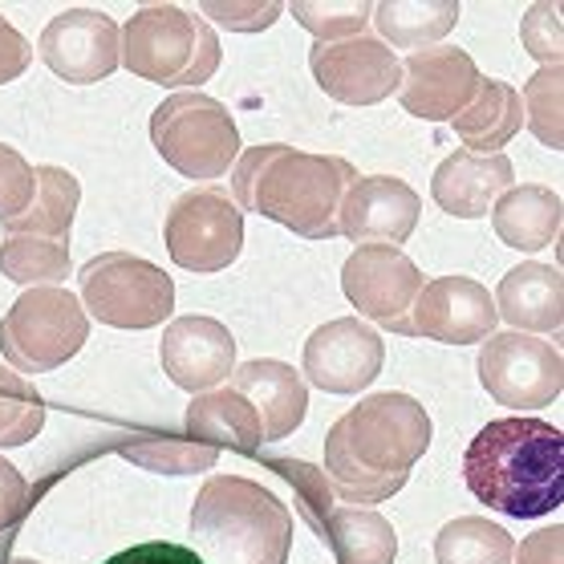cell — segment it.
<instances>
[{
	"label": "cell",
	"mask_w": 564,
	"mask_h": 564,
	"mask_svg": "<svg viewBox=\"0 0 564 564\" xmlns=\"http://www.w3.org/2000/svg\"><path fill=\"white\" fill-rule=\"evenodd\" d=\"M29 204H33V167L25 163V154L0 142V224L9 228L17 216H25Z\"/></svg>",
	"instance_id": "836d02e7"
},
{
	"label": "cell",
	"mask_w": 564,
	"mask_h": 564,
	"mask_svg": "<svg viewBox=\"0 0 564 564\" xmlns=\"http://www.w3.org/2000/svg\"><path fill=\"white\" fill-rule=\"evenodd\" d=\"M520 102H524V122L532 127V134H536L549 151H561L564 147V118H561L564 69L561 65H540L536 74L528 77Z\"/></svg>",
	"instance_id": "d6a6232c"
},
{
	"label": "cell",
	"mask_w": 564,
	"mask_h": 564,
	"mask_svg": "<svg viewBox=\"0 0 564 564\" xmlns=\"http://www.w3.org/2000/svg\"><path fill=\"white\" fill-rule=\"evenodd\" d=\"M86 337H90V313L62 284L25 289L0 317V354L21 378L62 370L86 346Z\"/></svg>",
	"instance_id": "8992f818"
},
{
	"label": "cell",
	"mask_w": 564,
	"mask_h": 564,
	"mask_svg": "<svg viewBox=\"0 0 564 564\" xmlns=\"http://www.w3.org/2000/svg\"><path fill=\"white\" fill-rule=\"evenodd\" d=\"M272 467H276V471H281L284 479H289V484L296 488V496H301V500H296V503H301V512H305L308 524L317 528V524H321V516H325V512H329V508L337 503L334 488L325 484V475L313 471L308 463H296V459H276Z\"/></svg>",
	"instance_id": "d590c367"
},
{
	"label": "cell",
	"mask_w": 564,
	"mask_h": 564,
	"mask_svg": "<svg viewBox=\"0 0 564 564\" xmlns=\"http://www.w3.org/2000/svg\"><path fill=\"white\" fill-rule=\"evenodd\" d=\"M167 252L180 269L195 276L224 272L245 248V212L236 207L228 192L219 187H199V192L180 195L163 224Z\"/></svg>",
	"instance_id": "30bf717a"
},
{
	"label": "cell",
	"mask_w": 564,
	"mask_h": 564,
	"mask_svg": "<svg viewBox=\"0 0 564 564\" xmlns=\"http://www.w3.org/2000/svg\"><path fill=\"white\" fill-rule=\"evenodd\" d=\"M0 272L17 284L41 289V284H62L69 276V240H45L29 231H9L0 245Z\"/></svg>",
	"instance_id": "f1b7e54d"
},
{
	"label": "cell",
	"mask_w": 564,
	"mask_h": 564,
	"mask_svg": "<svg viewBox=\"0 0 564 564\" xmlns=\"http://www.w3.org/2000/svg\"><path fill=\"white\" fill-rule=\"evenodd\" d=\"M317 536L329 544L337 564H394L398 532L382 512L373 508H354V503H334L321 516Z\"/></svg>",
	"instance_id": "d4e9b609"
},
{
	"label": "cell",
	"mask_w": 564,
	"mask_h": 564,
	"mask_svg": "<svg viewBox=\"0 0 564 564\" xmlns=\"http://www.w3.org/2000/svg\"><path fill=\"white\" fill-rule=\"evenodd\" d=\"M45 426V398L33 390L29 378L0 366V451L25 447Z\"/></svg>",
	"instance_id": "4dcf8cb0"
},
{
	"label": "cell",
	"mask_w": 564,
	"mask_h": 564,
	"mask_svg": "<svg viewBox=\"0 0 564 564\" xmlns=\"http://www.w3.org/2000/svg\"><path fill=\"white\" fill-rule=\"evenodd\" d=\"M192 549L204 564H289L293 512L245 475H212L192 508Z\"/></svg>",
	"instance_id": "277c9868"
},
{
	"label": "cell",
	"mask_w": 564,
	"mask_h": 564,
	"mask_svg": "<svg viewBox=\"0 0 564 564\" xmlns=\"http://www.w3.org/2000/svg\"><path fill=\"white\" fill-rule=\"evenodd\" d=\"M82 305L115 329H154L175 313V281L130 252H102L82 264Z\"/></svg>",
	"instance_id": "ba28073f"
},
{
	"label": "cell",
	"mask_w": 564,
	"mask_h": 564,
	"mask_svg": "<svg viewBox=\"0 0 564 564\" xmlns=\"http://www.w3.org/2000/svg\"><path fill=\"white\" fill-rule=\"evenodd\" d=\"M29 62H33V45L25 41V33L0 17V86H9L25 74Z\"/></svg>",
	"instance_id": "60d3db41"
},
{
	"label": "cell",
	"mask_w": 564,
	"mask_h": 564,
	"mask_svg": "<svg viewBox=\"0 0 564 564\" xmlns=\"http://www.w3.org/2000/svg\"><path fill=\"white\" fill-rule=\"evenodd\" d=\"M77 204H82V183L65 167H33V204L25 216H17L9 231H29L45 240H69Z\"/></svg>",
	"instance_id": "4316f807"
},
{
	"label": "cell",
	"mask_w": 564,
	"mask_h": 564,
	"mask_svg": "<svg viewBox=\"0 0 564 564\" xmlns=\"http://www.w3.org/2000/svg\"><path fill=\"white\" fill-rule=\"evenodd\" d=\"M122 455L130 463H139L147 471H163V475H195L216 467L219 447H207L199 438H180V435H134L130 443H122Z\"/></svg>",
	"instance_id": "f546056e"
},
{
	"label": "cell",
	"mask_w": 564,
	"mask_h": 564,
	"mask_svg": "<svg viewBox=\"0 0 564 564\" xmlns=\"http://www.w3.org/2000/svg\"><path fill=\"white\" fill-rule=\"evenodd\" d=\"M386 346L378 329H370L358 317H337L329 325L313 329L305 341L301 370L325 394H358L382 373Z\"/></svg>",
	"instance_id": "9a60e30c"
},
{
	"label": "cell",
	"mask_w": 564,
	"mask_h": 564,
	"mask_svg": "<svg viewBox=\"0 0 564 564\" xmlns=\"http://www.w3.org/2000/svg\"><path fill=\"white\" fill-rule=\"evenodd\" d=\"M13 564H41V561H13Z\"/></svg>",
	"instance_id": "b9f144b4"
},
{
	"label": "cell",
	"mask_w": 564,
	"mask_h": 564,
	"mask_svg": "<svg viewBox=\"0 0 564 564\" xmlns=\"http://www.w3.org/2000/svg\"><path fill=\"white\" fill-rule=\"evenodd\" d=\"M41 62L69 86L102 82L122 65V33L98 9H65L41 29Z\"/></svg>",
	"instance_id": "4fadbf2b"
},
{
	"label": "cell",
	"mask_w": 564,
	"mask_h": 564,
	"mask_svg": "<svg viewBox=\"0 0 564 564\" xmlns=\"http://www.w3.org/2000/svg\"><path fill=\"white\" fill-rule=\"evenodd\" d=\"M479 82H484V74H479V65L471 62L467 50H459V45H426V50L406 53L398 102L414 118L451 122L479 94Z\"/></svg>",
	"instance_id": "5bb4252c"
},
{
	"label": "cell",
	"mask_w": 564,
	"mask_h": 564,
	"mask_svg": "<svg viewBox=\"0 0 564 564\" xmlns=\"http://www.w3.org/2000/svg\"><path fill=\"white\" fill-rule=\"evenodd\" d=\"M151 142L163 163L187 180H219L240 159V130L228 106L207 94H171L154 106Z\"/></svg>",
	"instance_id": "52a82bcc"
},
{
	"label": "cell",
	"mask_w": 564,
	"mask_h": 564,
	"mask_svg": "<svg viewBox=\"0 0 564 564\" xmlns=\"http://www.w3.org/2000/svg\"><path fill=\"white\" fill-rule=\"evenodd\" d=\"M561 224L564 199L552 187H540V183H520L512 192H503L491 207V228L516 252L549 248L561 236Z\"/></svg>",
	"instance_id": "7402d4cb"
},
{
	"label": "cell",
	"mask_w": 564,
	"mask_h": 564,
	"mask_svg": "<svg viewBox=\"0 0 564 564\" xmlns=\"http://www.w3.org/2000/svg\"><path fill=\"white\" fill-rule=\"evenodd\" d=\"M231 390L257 406L260 426H264V443H276V438H289L296 426L305 423L308 411V386L305 378L284 366L276 358H252L245 366L231 370Z\"/></svg>",
	"instance_id": "ffe728a7"
},
{
	"label": "cell",
	"mask_w": 564,
	"mask_h": 564,
	"mask_svg": "<svg viewBox=\"0 0 564 564\" xmlns=\"http://www.w3.org/2000/svg\"><path fill=\"white\" fill-rule=\"evenodd\" d=\"M308 69L317 86L341 106H378L402 86V62L386 41L361 33L349 41L313 45Z\"/></svg>",
	"instance_id": "7c38bea8"
},
{
	"label": "cell",
	"mask_w": 564,
	"mask_h": 564,
	"mask_svg": "<svg viewBox=\"0 0 564 564\" xmlns=\"http://www.w3.org/2000/svg\"><path fill=\"white\" fill-rule=\"evenodd\" d=\"M419 192L394 175H361L349 183L341 212H337V231L361 245H402L419 228Z\"/></svg>",
	"instance_id": "ac0fdd59"
},
{
	"label": "cell",
	"mask_w": 564,
	"mask_h": 564,
	"mask_svg": "<svg viewBox=\"0 0 564 564\" xmlns=\"http://www.w3.org/2000/svg\"><path fill=\"white\" fill-rule=\"evenodd\" d=\"M29 508V484L9 459H0V536L25 516Z\"/></svg>",
	"instance_id": "ab89813d"
},
{
	"label": "cell",
	"mask_w": 564,
	"mask_h": 564,
	"mask_svg": "<svg viewBox=\"0 0 564 564\" xmlns=\"http://www.w3.org/2000/svg\"><path fill=\"white\" fill-rule=\"evenodd\" d=\"M159 361H163V373L180 390L207 394L219 382H228V373L236 370V337L216 317H199V313L175 317L163 329Z\"/></svg>",
	"instance_id": "e0dca14e"
},
{
	"label": "cell",
	"mask_w": 564,
	"mask_h": 564,
	"mask_svg": "<svg viewBox=\"0 0 564 564\" xmlns=\"http://www.w3.org/2000/svg\"><path fill=\"white\" fill-rule=\"evenodd\" d=\"M451 127L467 142V151L475 154H503V147L520 134L524 127V102H520V90L500 82V77H484L479 82V94H475L467 110L451 118Z\"/></svg>",
	"instance_id": "cb8c5ba5"
},
{
	"label": "cell",
	"mask_w": 564,
	"mask_h": 564,
	"mask_svg": "<svg viewBox=\"0 0 564 564\" xmlns=\"http://www.w3.org/2000/svg\"><path fill=\"white\" fill-rule=\"evenodd\" d=\"M370 25L382 33L378 41L406 45L411 53L426 50L459 25V0H382L373 4Z\"/></svg>",
	"instance_id": "484cf974"
},
{
	"label": "cell",
	"mask_w": 564,
	"mask_h": 564,
	"mask_svg": "<svg viewBox=\"0 0 564 564\" xmlns=\"http://www.w3.org/2000/svg\"><path fill=\"white\" fill-rule=\"evenodd\" d=\"M512 564H564V524L528 532L512 552Z\"/></svg>",
	"instance_id": "f35d334b"
},
{
	"label": "cell",
	"mask_w": 564,
	"mask_h": 564,
	"mask_svg": "<svg viewBox=\"0 0 564 564\" xmlns=\"http://www.w3.org/2000/svg\"><path fill=\"white\" fill-rule=\"evenodd\" d=\"M496 301L471 276H438L414 296L411 337H431L443 346H479L496 334Z\"/></svg>",
	"instance_id": "2e32d148"
},
{
	"label": "cell",
	"mask_w": 564,
	"mask_h": 564,
	"mask_svg": "<svg viewBox=\"0 0 564 564\" xmlns=\"http://www.w3.org/2000/svg\"><path fill=\"white\" fill-rule=\"evenodd\" d=\"M520 41L540 65H561V4H532L520 25Z\"/></svg>",
	"instance_id": "e575fe53"
},
{
	"label": "cell",
	"mask_w": 564,
	"mask_h": 564,
	"mask_svg": "<svg viewBox=\"0 0 564 564\" xmlns=\"http://www.w3.org/2000/svg\"><path fill=\"white\" fill-rule=\"evenodd\" d=\"M463 484L479 503L512 520H540L564 503L561 426L516 414L496 419L463 451Z\"/></svg>",
	"instance_id": "7a4b0ae2"
},
{
	"label": "cell",
	"mask_w": 564,
	"mask_h": 564,
	"mask_svg": "<svg viewBox=\"0 0 564 564\" xmlns=\"http://www.w3.org/2000/svg\"><path fill=\"white\" fill-rule=\"evenodd\" d=\"M479 382L500 406L508 411H544L552 406L564 390V358L561 349L544 341V337L528 334H491L479 341V358H475Z\"/></svg>",
	"instance_id": "9c48e42d"
},
{
	"label": "cell",
	"mask_w": 564,
	"mask_h": 564,
	"mask_svg": "<svg viewBox=\"0 0 564 564\" xmlns=\"http://www.w3.org/2000/svg\"><path fill=\"white\" fill-rule=\"evenodd\" d=\"M118 33L122 65L154 86H204L219 69V37L207 17L180 4H142Z\"/></svg>",
	"instance_id": "5b68a950"
},
{
	"label": "cell",
	"mask_w": 564,
	"mask_h": 564,
	"mask_svg": "<svg viewBox=\"0 0 564 564\" xmlns=\"http://www.w3.org/2000/svg\"><path fill=\"white\" fill-rule=\"evenodd\" d=\"M496 317H503L516 334H561L564 325V281L561 269L528 260L503 272L496 289Z\"/></svg>",
	"instance_id": "44dd1931"
},
{
	"label": "cell",
	"mask_w": 564,
	"mask_h": 564,
	"mask_svg": "<svg viewBox=\"0 0 564 564\" xmlns=\"http://www.w3.org/2000/svg\"><path fill=\"white\" fill-rule=\"evenodd\" d=\"M512 532L484 520V516H459V520L438 528L435 536L438 564H512Z\"/></svg>",
	"instance_id": "83f0119b"
},
{
	"label": "cell",
	"mask_w": 564,
	"mask_h": 564,
	"mask_svg": "<svg viewBox=\"0 0 564 564\" xmlns=\"http://www.w3.org/2000/svg\"><path fill=\"white\" fill-rule=\"evenodd\" d=\"M199 13H207L219 25L236 29V33H260L269 29L276 17L284 13L281 0H245V4H228V0H207L199 4Z\"/></svg>",
	"instance_id": "8d00e7d4"
},
{
	"label": "cell",
	"mask_w": 564,
	"mask_h": 564,
	"mask_svg": "<svg viewBox=\"0 0 564 564\" xmlns=\"http://www.w3.org/2000/svg\"><path fill=\"white\" fill-rule=\"evenodd\" d=\"M512 187L516 175L508 154H475L467 147L447 154L431 175L435 204L455 219H484L496 207V199Z\"/></svg>",
	"instance_id": "d6986e66"
},
{
	"label": "cell",
	"mask_w": 564,
	"mask_h": 564,
	"mask_svg": "<svg viewBox=\"0 0 564 564\" xmlns=\"http://www.w3.org/2000/svg\"><path fill=\"white\" fill-rule=\"evenodd\" d=\"M423 284L419 264L394 245H358L341 269V289L358 317L378 321L398 337H411V308Z\"/></svg>",
	"instance_id": "8fae6325"
},
{
	"label": "cell",
	"mask_w": 564,
	"mask_h": 564,
	"mask_svg": "<svg viewBox=\"0 0 564 564\" xmlns=\"http://www.w3.org/2000/svg\"><path fill=\"white\" fill-rule=\"evenodd\" d=\"M284 13H293L296 25L308 29L321 45H329V41L361 37L373 17V4L366 0H293V4H284Z\"/></svg>",
	"instance_id": "1f68e13d"
},
{
	"label": "cell",
	"mask_w": 564,
	"mask_h": 564,
	"mask_svg": "<svg viewBox=\"0 0 564 564\" xmlns=\"http://www.w3.org/2000/svg\"><path fill=\"white\" fill-rule=\"evenodd\" d=\"M431 447V414L402 390L361 398L325 435V484L337 500L370 508L406 488L411 467Z\"/></svg>",
	"instance_id": "6da1fadb"
},
{
	"label": "cell",
	"mask_w": 564,
	"mask_h": 564,
	"mask_svg": "<svg viewBox=\"0 0 564 564\" xmlns=\"http://www.w3.org/2000/svg\"><path fill=\"white\" fill-rule=\"evenodd\" d=\"M106 564H204L195 549H183V544H171V540H147V544H134L127 552H115Z\"/></svg>",
	"instance_id": "74e56055"
},
{
	"label": "cell",
	"mask_w": 564,
	"mask_h": 564,
	"mask_svg": "<svg viewBox=\"0 0 564 564\" xmlns=\"http://www.w3.org/2000/svg\"><path fill=\"white\" fill-rule=\"evenodd\" d=\"M183 426H187V435L207 443V447L260 451V443H264V426H260L257 406L240 390H231V386H216L207 394H195Z\"/></svg>",
	"instance_id": "603a6c76"
},
{
	"label": "cell",
	"mask_w": 564,
	"mask_h": 564,
	"mask_svg": "<svg viewBox=\"0 0 564 564\" xmlns=\"http://www.w3.org/2000/svg\"><path fill=\"white\" fill-rule=\"evenodd\" d=\"M358 171L337 154H308L284 142H260L231 167L236 207L281 224L305 240H334L337 212Z\"/></svg>",
	"instance_id": "3957f363"
}]
</instances>
